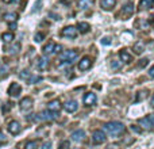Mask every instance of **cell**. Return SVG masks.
I'll use <instances>...</instances> for the list:
<instances>
[{
	"label": "cell",
	"instance_id": "obj_1",
	"mask_svg": "<svg viewBox=\"0 0 154 149\" xmlns=\"http://www.w3.org/2000/svg\"><path fill=\"white\" fill-rule=\"evenodd\" d=\"M104 132H107V133L109 134V136L112 137H118L120 136V134L125 132V125H123L122 122H118V121H112V122H107L106 125H104Z\"/></svg>",
	"mask_w": 154,
	"mask_h": 149
},
{
	"label": "cell",
	"instance_id": "obj_2",
	"mask_svg": "<svg viewBox=\"0 0 154 149\" xmlns=\"http://www.w3.org/2000/svg\"><path fill=\"white\" fill-rule=\"evenodd\" d=\"M138 123H139V125H141L143 129H147V130L153 129V126H154V114L146 115V117H143V118H139V119H138Z\"/></svg>",
	"mask_w": 154,
	"mask_h": 149
},
{
	"label": "cell",
	"instance_id": "obj_3",
	"mask_svg": "<svg viewBox=\"0 0 154 149\" xmlns=\"http://www.w3.org/2000/svg\"><path fill=\"white\" fill-rule=\"evenodd\" d=\"M77 56H79V53H77L76 50H65L64 53H61V56H60V59H61V61H65V62H73L75 60L77 59Z\"/></svg>",
	"mask_w": 154,
	"mask_h": 149
},
{
	"label": "cell",
	"instance_id": "obj_4",
	"mask_svg": "<svg viewBox=\"0 0 154 149\" xmlns=\"http://www.w3.org/2000/svg\"><path fill=\"white\" fill-rule=\"evenodd\" d=\"M107 140L106 134H104V132L101 130H95L92 134V142L95 145H100V144H104Z\"/></svg>",
	"mask_w": 154,
	"mask_h": 149
},
{
	"label": "cell",
	"instance_id": "obj_5",
	"mask_svg": "<svg viewBox=\"0 0 154 149\" xmlns=\"http://www.w3.org/2000/svg\"><path fill=\"white\" fill-rule=\"evenodd\" d=\"M61 35L65 38H76L77 37V29L75 26H66L62 29Z\"/></svg>",
	"mask_w": 154,
	"mask_h": 149
},
{
	"label": "cell",
	"instance_id": "obj_6",
	"mask_svg": "<svg viewBox=\"0 0 154 149\" xmlns=\"http://www.w3.org/2000/svg\"><path fill=\"white\" fill-rule=\"evenodd\" d=\"M91 67H92V60H91V57L85 56L80 60V62H79V69L80 71H88Z\"/></svg>",
	"mask_w": 154,
	"mask_h": 149
},
{
	"label": "cell",
	"instance_id": "obj_7",
	"mask_svg": "<svg viewBox=\"0 0 154 149\" xmlns=\"http://www.w3.org/2000/svg\"><path fill=\"white\" fill-rule=\"evenodd\" d=\"M20 92H22V87H20V84H18V83H11V85L8 87V95H11V96H19L20 95Z\"/></svg>",
	"mask_w": 154,
	"mask_h": 149
},
{
	"label": "cell",
	"instance_id": "obj_8",
	"mask_svg": "<svg viewBox=\"0 0 154 149\" xmlns=\"http://www.w3.org/2000/svg\"><path fill=\"white\" fill-rule=\"evenodd\" d=\"M8 132H10L11 134H18L19 132H20V129H22V126H20V123L18 122V121H11L10 123H8Z\"/></svg>",
	"mask_w": 154,
	"mask_h": 149
},
{
	"label": "cell",
	"instance_id": "obj_9",
	"mask_svg": "<svg viewBox=\"0 0 154 149\" xmlns=\"http://www.w3.org/2000/svg\"><path fill=\"white\" fill-rule=\"evenodd\" d=\"M96 100H97V98H96V95L93 92H88L84 95V99H82V102H84L85 106H92V104L96 103Z\"/></svg>",
	"mask_w": 154,
	"mask_h": 149
},
{
	"label": "cell",
	"instance_id": "obj_10",
	"mask_svg": "<svg viewBox=\"0 0 154 149\" xmlns=\"http://www.w3.org/2000/svg\"><path fill=\"white\" fill-rule=\"evenodd\" d=\"M19 107H20V110H23V111H26V110H30L32 107V99L30 98V96H26V98H23L20 100V103H19Z\"/></svg>",
	"mask_w": 154,
	"mask_h": 149
},
{
	"label": "cell",
	"instance_id": "obj_11",
	"mask_svg": "<svg viewBox=\"0 0 154 149\" xmlns=\"http://www.w3.org/2000/svg\"><path fill=\"white\" fill-rule=\"evenodd\" d=\"M72 140L75 142H81V141H84V138H85V132L82 130V129H79V130H75L72 133Z\"/></svg>",
	"mask_w": 154,
	"mask_h": 149
},
{
	"label": "cell",
	"instance_id": "obj_12",
	"mask_svg": "<svg viewBox=\"0 0 154 149\" xmlns=\"http://www.w3.org/2000/svg\"><path fill=\"white\" fill-rule=\"evenodd\" d=\"M57 118V113H53L50 111V110H48V111H42L39 114V119H43V121H53Z\"/></svg>",
	"mask_w": 154,
	"mask_h": 149
},
{
	"label": "cell",
	"instance_id": "obj_13",
	"mask_svg": "<svg viewBox=\"0 0 154 149\" xmlns=\"http://www.w3.org/2000/svg\"><path fill=\"white\" fill-rule=\"evenodd\" d=\"M61 102L58 100V99H54V100H51V102H49V104H48V109L50 110V111H53V113H58L60 110H61Z\"/></svg>",
	"mask_w": 154,
	"mask_h": 149
},
{
	"label": "cell",
	"instance_id": "obj_14",
	"mask_svg": "<svg viewBox=\"0 0 154 149\" xmlns=\"http://www.w3.org/2000/svg\"><path fill=\"white\" fill-rule=\"evenodd\" d=\"M64 109H65V111H68V113H75L76 110L79 109V104H77L76 100H68L66 103L64 104Z\"/></svg>",
	"mask_w": 154,
	"mask_h": 149
},
{
	"label": "cell",
	"instance_id": "obj_15",
	"mask_svg": "<svg viewBox=\"0 0 154 149\" xmlns=\"http://www.w3.org/2000/svg\"><path fill=\"white\" fill-rule=\"evenodd\" d=\"M119 57H120V60H122L123 62H126V64H128V62L133 61V56H131L126 49H123V50L119 52Z\"/></svg>",
	"mask_w": 154,
	"mask_h": 149
},
{
	"label": "cell",
	"instance_id": "obj_16",
	"mask_svg": "<svg viewBox=\"0 0 154 149\" xmlns=\"http://www.w3.org/2000/svg\"><path fill=\"white\" fill-rule=\"evenodd\" d=\"M134 10H135V5H134V3H131V2H128L127 4L123 7V10H122V12L125 14L126 16H130L131 14L134 12Z\"/></svg>",
	"mask_w": 154,
	"mask_h": 149
},
{
	"label": "cell",
	"instance_id": "obj_17",
	"mask_svg": "<svg viewBox=\"0 0 154 149\" xmlns=\"http://www.w3.org/2000/svg\"><path fill=\"white\" fill-rule=\"evenodd\" d=\"M37 67H38V69L45 71L46 68L49 67V60L46 59V57H39V59H38V62H37Z\"/></svg>",
	"mask_w": 154,
	"mask_h": 149
},
{
	"label": "cell",
	"instance_id": "obj_18",
	"mask_svg": "<svg viewBox=\"0 0 154 149\" xmlns=\"http://www.w3.org/2000/svg\"><path fill=\"white\" fill-rule=\"evenodd\" d=\"M77 30H79L81 34H85V33H88L91 30V26L87 22H80V23L77 24Z\"/></svg>",
	"mask_w": 154,
	"mask_h": 149
},
{
	"label": "cell",
	"instance_id": "obj_19",
	"mask_svg": "<svg viewBox=\"0 0 154 149\" xmlns=\"http://www.w3.org/2000/svg\"><path fill=\"white\" fill-rule=\"evenodd\" d=\"M100 4H101V8H103V10L108 11V10H111V8H114L115 0H101Z\"/></svg>",
	"mask_w": 154,
	"mask_h": 149
},
{
	"label": "cell",
	"instance_id": "obj_20",
	"mask_svg": "<svg viewBox=\"0 0 154 149\" xmlns=\"http://www.w3.org/2000/svg\"><path fill=\"white\" fill-rule=\"evenodd\" d=\"M54 46H56V43H54V42L46 43V45L43 46V49H42L43 54H53L54 53Z\"/></svg>",
	"mask_w": 154,
	"mask_h": 149
},
{
	"label": "cell",
	"instance_id": "obj_21",
	"mask_svg": "<svg viewBox=\"0 0 154 149\" xmlns=\"http://www.w3.org/2000/svg\"><path fill=\"white\" fill-rule=\"evenodd\" d=\"M92 5V0H80L79 2V8L80 10H87Z\"/></svg>",
	"mask_w": 154,
	"mask_h": 149
},
{
	"label": "cell",
	"instance_id": "obj_22",
	"mask_svg": "<svg viewBox=\"0 0 154 149\" xmlns=\"http://www.w3.org/2000/svg\"><path fill=\"white\" fill-rule=\"evenodd\" d=\"M2 40H3V42H5V43L12 42V40H14V34H12V33H10V31L3 33V34H2Z\"/></svg>",
	"mask_w": 154,
	"mask_h": 149
},
{
	"label": "cell",
	"instance_id": "obj_23",
	"mask_svg": "<svg viewBox=\"0 0 154 149\" xmlns=\"http://www.w3.org/2000/svg\"><path fill=\"white\" fill-rule=\"evenodd\" d=\"M153 4H154V0H141L139 7H141V10H145V8H152Z\"/></svg>",
	"mask_w": 154,
	"mask_h": 149
},
{
	"label": "cell",
	"instance_id": "obj_24",
	"mask_svg": "<svg viewBox=\"0 0 154 149\" xmlns=\"http://www.w3.org/2000/svg\"><path fill=\"white\" fill-rule=\"evenodd\" d=\"M4 19L7 22H10V23H14V22L18 19V14L16 12H11V14H5L4 15Z\"/></svg>",
	"mask_w": 154,
	"mask_h": 149
},
{
	"label": "cell",
	"instance_id": "obj_25",
	"mask_svg": "<svg viewBox=\"0 0 154 149\" xmlns=\"http://www.w3.org/2000/svg\"><path fill=\"white\" fill-rule=\"evenodd\" d=\"M134 50H135L137 54H141L142 52L145 50V43L143 42H137L135 45H134Z\"/></svg>",
	"mask_w": 154,
	"mask_h": 149
},
{
	"label": "cell",
	"instance_id": "obj_26",
	"mask_svg": "<svg viewBox=\"0 0 154 149\" xmlns=\"http://www.w3.org/2000/svg\"><path fill=\"white\" fill-rule=\"evenodd\" d=\"M20 50V43H15V45L14 46H11V48H8V53L10 54H16L18 53V52Z\"/></svg>",
	"mask_w": 154,
	"mask_h": 149
},
{
	"label": "cell",
	"instance_id": "obj_27",
	"mask_svg": "<svg viewBox=\"0 0 154 149\" xmlns=\"http://www.w3.org/2000/svg\"><path fill=\"white\" fill-rule=\"evenodd\" d=\"M19 77H20L22 80H27V79L31 77V72H30L29 69H24V71H22V72L19 73Z\"/></svg>",
	"mask_w": 154,
	"mask_h": 149
},
{
	"label": "cell",
	"instance_id": "obj_28",
	"mask_svg": "<svg viewBox=\"0 0 154 149\" xmlns=\"http://www.w3.org/2000/svg\"><path fill=\"white\" fill-rule=\"evenodd\" d=\"M24 149H38V141H29Z\"/></svg>",
	"mask_w": 154,
	"mask_h": 149
},
{
	"label": "cell",
	"instance_id": "obj_29",
	"mask_svg": "<svg viewBox=\"0 0 154 149\" xmlns=\"http://www.w3.org/2000/svg\"><path fill=\"white\" fill-rule=\"evenodd\" d=\"M43 38H45V34H43V33H37L34 37V41L35 42H42Z\"/></svg>",
	"mask_w": 154,
	"mask_h": 149
},
{
	"label": "cell",
	"instance_id": "obj_30",
	"mask_svg": "<svg viewBox=\"0 0 154 149\" xmlns=\"http://www.w3.org/2000/svg\"><path fill=\"white\" fill-rule=\"evenodd\" d=\"M58 149H70V142L68 141V140H65V141H62L61 144H60Z\"/></svg>",
	"mask_w": 154,
	"mask_h": 149
},
{
	"label": "cell",
	"instance_id": "obj_31",
	"mask_svg": "<svg viewBox=\"0 0 154 149\" xmlns=\"http://www.w3.org/2000/svg\"><path fill=\"white\" fill-rule=\"evenodd\" d=\"M41 80H42V77H41V76H31L29 79V81H30V84H35V83L41 81Z\"/></svg>",
	"mask_w": 154,
	"mask_h": 149
},
{
	"label": "cell",
	"instance_id": "obj_32",
	"mask_svg": "<svg viewBox=\"0 0 154 149\" xmlns=\"http://www.w3.org/2000/svg\"><path fill=\"white\" fill-rule=\"evenodd\" d=\"M130 129H131V132H134V133H137V134H141V133H142V129L138 128L137 125H131Z\"/></svg>",
	"mask_w": 154,
	"mask_h": 149
},
{
	"label": "cell",
	"instance_id": "obj_33",
	"mask_svg": "<svg viewBox=\"0 0 154 149\" xmlns=\"http://www.w3.org/2000/svg\"><path fill=\"white\" fill-rule=\"evenodd\" d=\"M147 64H149V60H147V59H142V60H139L138 67L139 68H143V67H146Z\"/></svg>",
	"mask_w": 154,
	"mask_h": 149
},
{
	"label": "cell",
	"instance_id": "obj_34",
	"mask_svg": "<svg viewBox=\"0 0 154 149\" xmlns=\"http://www.w3.org/2000/svg\"><path fill=\"white\" fill-rule=\"evenodd\" d=\"M0 72H2V77H4L5 74H7V72H8V67H7V65H3V67L0 68Z\"/></svg>",
	"mask_w": 154,
	"mask_h": 149
},
{
	"label": "cell",
	"instance_id": "obj_35",
	"mask_svg": "<svg viewBox=\"0 0 154 149\" xmlns=\"http://www.w3.org/2000/svg\"><path fill=\"white\" fill-rule=\"evenodd\" d=\"M41 3H42V0H38V2L35 3L34 8H32V12H37V11H39V8H41Z\"/></svg>",
	"mask_w": 154,
	"mask_h": 149
},
{
	"label": "cell",
	"instance_id": "obj_36",
	"mask_svg": "<svg viewBox=\"0 0 154 149\" xmlns=\"http://www.w3.org/2000/svg\"><path fill=\"white\" fill-rule=\"evenodd\" d=\"M100 42H101V45H109V43H111V40H109L108 37H104L100 40Z\"/></svg>",
	"mask_w": 154,
	"mask_h": 149
},
{
	"label": "cell",
	"instance_id": "obj_37",
	"mask_svg": "<svg viewBox=\"0 0 154 149\" xmlns=\"http://www.w3.org/2000/svg\"><path fill=\"white\" fill-rule=\"evenodd\" d=\"M7 141H8V138H7V137H5L3 133H0V145H2V144H5V142H7Z\"/></svg>",
	"mask_w": 154,
	"mask_h": 149
},
{
	"label": "cell",
	"instance_id": "obj_38",
	"mask_svg": "<svg viewBox=\"0 0 154 149\" xmlns=\"http://www.w3.org/2000/svg\"><path fill=\"white\" fill-rule=\"evenodd\" d=\"M50 148H51V142H50V141H46V142H43L42 149H50Z\"/></svg>",
	"mask_w": 154,
	"mask_h": 149
},
{
	"label": "cell",
	"instance_id": "obj_39",
	"mask_svg": "<svg viewBox=\"0 0 154 149\" xmlns=\"http://www.w3.org/2000/svg\"><path fill=\"white\" fill-rule=\"evenodd\" d=\"M143 96H146V92H138V96H137L135 100H137V102H139L142 98H143Z\"/></svg>",
	"mask_w": 154,
	"mask_h": 149
},
{
	"label": "cell",
	"instance_id": "obj_40",
	"mask_svg": "<svg viewBox=\"0 0 154 149\" xmlns=\"http://www.w3.org/2000/svg\"><path fill=\"white\" fill-rule=\"evenodd\" d=\"M62 50V46L61 45H56L54 46V53H60Z\"/></svg>",
	"mask_w": 154,
	"mask_h": 149
},
{
	"label": "cell",
	"instance_id": "obj_41",
	"mask_svg": "<svg viewBox=\"0 0 154 149\" xmlns=\"http://www.w3.org/2000/svg\"><path fill=\"white\" fill-rule=\"evenodd\" d=\"M120 67V64L119 62H116V61H112V68H114V69H118V68Z\"/></svg>",
	"mask_w": 154,
	"mask_h": 149
},
{
	"label": "cell",
	"instance_id": "obj_42",
	"mask_svg": "<svg viewBox=\"0 0 154 149\" xmlns=\"http://www.w3.org/2000/svg\"><path fill=\"white\" fill-rule=\"evenodd\" d=\"M149 76H150V77H153V79H154V67H152V68L149 69Z\"/></svg>",
	"mask_w": 154,
	"mask_h": 149
},
{
	"label": "cell",
	"instance_id": "obj_43",
	"mask_svg": "<svg viewBox=\"0 0 154 149\" xmlns=\"http://www.w3.org/2000/svg\"><path fill=\"white\" fill-rule=\"evenodd\" d=\"M62 3H64V4H70V3L73 2V0H61Z\"/></svg>",
	"mask_w": 154,
	"mask_h": 149
},
{
	"label": "cell",
	"instance_id": "obj_44",
	"mask_svg": "<svg viewBox=\"0 0 154 149\" xmlns=\"http://www.w3.org/2000/svg\"><path fill=\"white\" fill-rule=\"evenodd\" d=\"M150 104H152V107H154V95L152 96V100H150Z\"/></svg>",
	"mask_w": 154,
	"mask_h": 149
},
{
	"label": "cell",
	"instance_id": "obj_45",
	"mask_svg": "<svg viewBox=\"0 0 154 149\" xmlns=\"http://www.w3.org/2000/svg\"><path fill=\"white\" fill-rule=\"evenodd\" d=\"M10 26H11V29H12V30L16 29V24H15V23H10Z\"/></svg>",
	"mask_w": 154,
	"mask_h": 149
},
{
	"label": "cell",
	"instance_id": "obj_46",
	"mask_svg": "<svg viewBox=\"0 0 154 149\" xmlns=\"http://www.w3.org/2000/svg\"><path fill=\"white\" fill-rule=\"evenodd\" d=\"M3 2H4V3H12L14 0H3Z\"/></svg>",
	"mask_w": 154,
	"mask_h": 149
}]
</instances>
